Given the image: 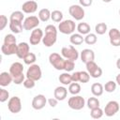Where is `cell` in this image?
Wrapping results in <instances>:
<instances>
[{"label":"cell","instance_id":"cell-1","mask_svg":"<svg viewBox=\"0 0 120 120\" xmlns=\"http://www.w3.org/2000/svg\"><path fill=\"white\" fill-rule=\"evenodd\" d=\"M9 73L13 77V82L15 84H22L26 75L23 74V66L20 62H14L9 67Z\"/></svg>","mask_w":120,"mask_h":120},{"label":"cell","instance_id":"cell-2","mask_svg":"<svg viewBox=\"0 0 120 120\" xmlns=\"http://www.w3.org/2000/svg\"><path fill=\"white\" fill-rule=\"evenodd\" d=\"M57 28L53 24H48L45 27V34L42 38V43L46 47H52L57 40Z\"/></svg>","mask_w":120,"mask_h":120},{"label":"cell","instance_id":"cell-3","mask_svg":"<svg viewBox=\"0 0 120 120\" xmlns=\"http://www.w3.org/2000/svg\"><path fill=\"white\" fill-rule=\"evenodd\" d=\"M77 25L73 20H64L58 24V31L65 35H71L74 33Z\"/></svg>","mask_w":120,"mask_h":120},{"label":"cell","instance_id":"cell-4","mask_svg":"<svg viewBox=\"0 0 120 120\" xmlns=\"http://www.w3.org/2000/svg\"><path fill=\"white\" fill-rule=\"evenodd\" d=\"M49 62L56 70H63L65 67L66 59L59 53L52 52L49 55Z\"/></svg>","mask_w":120,"mask_h":120},{"label":"cell","instance_id":"cell-5","mask_svg":"<svg viewBox=\"0 0 120 120\" xmlns=\"http://www.w3.org/2000/svg\"><path fill=\"white\" fill-rule=\"evenodd\" d=\"M68 105L72 110L80 111V110H82L84 107V105H85V99L82 96L72 95V97L69 98L68 100Z\"/></svg>","mask_w":120,"mask_h":120},{"label":"cell","instance_id":"cell-6","mask_svg":"<svg viewBox=\"0 0 120 120\" xmlns=\"http://www.w3.org/2000/svg\"><path fill=\"white\" fill-rule=\"evenodd\" d=\"M61 54L65 59H68L72 61H76L80 57V52L72 45L68 47H63L61 50Z\"/></svg>","mask_w":120,"mask_h":120},{"label":"cell","instance_id":"cell-7","mask_svg":"<svg viewBox=\"0 0 120 120\" xmlns=\"http://www.w3.org/2000/svg\"><path fill=\"white\" fill-rule=\"evenodd\" d=\"M25 75H26V78H30L37 82L41 79L42 71H41L40 67L38 64H33V65H30V67L28 68Z\"/></svg>","mask_w":120,"mask_h":120},{"label":"cell","instance_id":"cell-8","mask_svg":"<svg viewBox=\"0 0 120 120\" xmlns=\"http://www.w3.org/2000/svg\"><path fill=\"white\" fill-rule=\"evenodd\" d=\"M68 13L76 21L82 20L84 18V15H85L84 9L81 5H71L68 8Z\"/></svg>","mask_w":120,"mask_h":120},{"label":"cell","instance_id":"cell-9","mask_svg":"<svg viewBox=\"0 0 120 120\" xmlns=\"http://www.w3.org/2000/svg\"><path fill=\"white\" fill-rule=\"evenodd\" d=\"M85 66H86V71L89 73L90 77H92L94 79H98V78L101 77L102 69H101V68H99L98 66V64L95 61H90V62L86 63Z\"/></svg>","mask_w":120,"mask_h":120},{"label":"cell","instance_id":"cell-10","mask_svg":"<svg viewBox=\"0 0 120 120\" xmlns=\"http://www.w3.org/2000/svg\"><path fill=\"white\" fill-rule=\"evenodd\" d=\"M8 109L12 113H18L22 111V100L19 97L14 96L9 98L8 101Z\"/></svg>","mask_w":120,"mask_h":120},{"label":"cell","instance_id":"cell-11","mask_svg":"<svg viewBox=\"0 0 120 120\" xmlns=\"http://www.w3.org/2000/svg\"><path fill=\"white\" fill-rule=\"evenodd\" d=\"M120 109V105L117 101L115 100H111L109 101L106 105H105V108H104V114L108 117H112L113 115H115L118 111Z\"/></svg>","mask_w":120,"mask_h":120},{"label":"cell","instance_id":"cell-12","mask_svg":"<svg viewBox=\"0 0 120 120\" xmlns=\"http://www.w3.org/2000/svg\"><path fill=\"white\" fill-rule=\"evenodd\" d=\"M44 33L42 31V29L37 27L35 29L32 30L31 34H30V38H29V42L31 45H38L43 38Z\"/></svg>","mask_w":120,"mask_h":120},{"label":"cell","instance_id":"cell-13","mask_svg":"<svg viewBox=\"0 0 120 120\" xmlns=\"http://www.w3.org/2000/svg\"><path fill=\"white\" fill-rule=\"evenodd\" d=\"M40 20L38 19V17L37 16H29L27 18L24 19L23 21V28L24 30H27V31H30V30H33L35 28H37L38 25H39V22Z\"/></svg>","mask_w":120,"mask_h":120},{"label":"cell","instance_id":"cell-14","mask_svg":"<svg viewBox=\"0 0 120 120\" xmlns=\"http://www.w3.org/2000/svg\"><path fill=\"white\" fill-rule=\"evenodd\" d=\"M47 102H48V99L46 98V97L42 94H38V95L35 96L32 100V108L34 110L39 111L45 107Z\"/></svg>","mask_w":120,"mask_h":120},{"label":"cell","instance_id":"cell-15","mask_svg":"<svg viewBox=\"0 0 120 120\" xmlns=\"http://www.w3.org/2000/svg\"><path fill=\"white\" fill-rule=\"evenodd\" d=\"M38 9V3L34 0H28L22 5V11L26 14H33Z\"/></svg>","mask_w":120,"mask_h":120},{"label":"cell","instance_id":"cell-16","mask_svg":"<svg viewBox=\"0 0 120 120\" xmlns=\"http://www.w3.org/2000/svg\"><path fill=\"white\" fill-rule=\"evenodd\" d=\"M109 38L111 45L114 47L120 46V31L117 28H112L109 30Z\"/></svg>","mask_w":120,"mask_h":120},{"label":"cell","instance_id":"cell-17","mask_svg":"<svg viewBox=\"0 0 120 120\" xmlns=\"http://www.w3.org/2000/svg\"><path fill=\"white\" fill-rule=\"evenodd\" d=\"M30 52V46L27 42H20L17 45V52H16V55L21 58L23 59L24 56Z\"/></svg>","mask_w":120,"mask_h":120},{"label":"cell","instance_id":"cell-18","mask_svg":"<svg viewBox=\"0 0 120 120\" xmlns=\"http://www.w3.org/2000/svg\"><path fill=\"white\" fill-rule=\"evenodd\" d=\"M80 58L82 63L86 64L90 61H94L95 59V52L91 49H83L80 52Z\"/></svg>","mask_w":120,"mask_h":120},{"label":"cell","instance_id":"cell-19","mask_svg":"<svg viewBox=\"0 0 120 120\" xmlns=\"http://www.w3.org/2000/svg\"><path fill=\"white\" fill-rule=\"evenodd\" d=\"M17 43L15 44H8V43H3L1 46V52L4 55H12L16 54L17 52Z\"/></svg>","mask_w":120,"mask_h":120},{"label":"cell","instance_id":"cell-20","mask_svg":"<svg viewBox=\"0 0 120 120\" xmlns=\"http://www.w3.org/2000/svg\"><path fill=\"white\" fill-rule=\"evenodd\" d=\"M11 82H13V77L9 73V71L8 72L4 71L0 73V85L2 87L8 86Z\"/></svg>","mask_w":120,"mask_h":120},{"label":"cell","instance_id":"cell-21","mask_svg":"<svg viewBox=\"0 0 120 120\" xmlns=\"http://www.w3.org/2000/svg\"><path fill=\"white\" fill-rule=\"evenodd\" d=\"M67 96H68V89L65 86H57L53 91V97L59 101L66 99Z\"/></svg>","mask_w":120,"mask_h":120},{"label":"cell","instance_id":"cell-22","mask_svg":"<svg viewBox=\"0 0 120 120\" xmlns=\"http://www.w3.org/2000/svg\"><path fill=\"white\" fill-rule=\"evenodd\" d=\"M9 29L13 34H20L24 30L23 23L22 22L9 21Z\"/></svg>","mask_w":120,"mask_h":120},{"label":"cell","instance_id":"cell-23","mask_svg":"<svg viewBox=\"0 0 120 120\" xmlns=\"http://www.w3.org/2000/svg\"><path fill=\"white\" fill-rule=\"evenodd\" d=\"M83 35L80 34V33H73L70 35L69 38V41L72 45H81L82 44V42H84V38L82 37Z\"/></svg>","mask_w":120,"mask_h":120},{"label":"cell","instance_id":"cell-24","mask_svg":"<svg viewBox=\"0 0 120 120\" xmlns=\"http://www.w3.org/2000/svg\"><path fill=\"white\" fill-rule=\"evenodd\" d=\"M104 92V86L99 82H95L91 85V93L95 97H100Z\"/></svg>","mask_w":120,"mask_h":120},{"label":"cell","instance_id":"cell-25","mask_svg":"<svg viewBox=\"0 0 120 120\" xmlns=\"http://www.w3.org/2000/svg\"><path fill=\"white\" fill-rule=\"evenodd\" d=\"M51 14L52 12L50 11L49 8H42L38 11V19L40 20V22H48L50 19H51Z\"/></svg>","mask_w":120,"mask_h":120},{"label":"cell","instance_id":"cell-26","mask_svg":"<svg viewBox=\"0 0 120 120\" xmlns=\"http://www.w3.org/2000/svg\"><path fill=\"white\" fill-rule=\"evenodd\" d=\"M58 80L59 82L64 84V85H69L71 82H72V79H71V74H69L68 72H64L62 74L59 75L58 77Z\"/></svg>","mask_w":120,"mask_h":120},{"label":"cell","instance_id":"cell-27","mask_svg":"<svg viewBox=\"0 0 120 120\" xmlns=\"http://www.w3.org/2000/svg\"><path fill=\"white\" fill-rule=\"evenodd\" d=\"M76 29H77L78 33H80L82 35H87L88 33H90L91 27H90V25L87 22H80L77 25Z\"/></svg>","mask_w":120,"mask_h":120},{"label":"cell","instance_id":"cell-28","mask_svg":"<svg viewBox=\"0 0 120 120\" xmlns=\"http://www.w3.org/2000/svg\"><path fill=\"white\" fill-rule=\"evenodd\" d=\"M9 21H16V22H22L24 21V15L23 12L21 10L13 11L9 16Z\"/></svg>","mask_w":120,"mask_h":120},{"label":"cell","instance_id":"cell-29","mask_svg":"<svg viewBox=\"0 0 120 120\" xmlns=\"http://www.w3.org/2000/svg\"><path fill=\"white\" fill-rule=\"evenodd\" d=\"M99 104H100V103H99L98 98L97 97H95V96L89 98L87 99V101H86V105H87L88 109H90V110L99 107Z\"/></svg>","mask_w":120,"mask_h":120},{"label":"cell","instance_id":"cell-30","mask_svg":"<svg viewBox=\"0 0 120 120\" xmlns=\"http://www.w3.org/2000/svg\"><path fill=\"white\" fill-rule=\"evenodd\" d=\"M97 41H98L97 34L88 33V34L85 35V37H84V42H85L87 45H94V44L97 43Z\"/></svg>","mask_w":120,"mask_h":120},{"label":"cell","instance_id":"cell-31","mask_svg":"<svg viewBox=\"0 0 120 120\" xmlns=\"http://www.w3.org/2000/svg\"><path fill=\"white\" fill-rule=\"evenodd\" d=\"M108 30V26L105 22H98L95 26V32L98 35H104Z\"/></svg>","mask_w":120,"mask_h":120},{"label":"cell","instance_id":"cell-32","mask_svg":"<svg viewBox=\"0 0 120 120\" xmlns=\"http://www.w3.org/2000/svg\"><path fill=\"white\" fill-rule=\"evenodd\" d=\"M68 92L71 95H78L81 92V85L76 82H72L68 85Z\"/></svg>","mask_w":120,"mask_h":120},{"label":"cell","instance_id":"cell-33","mask_svg":"<svg viewBox=\"0 0 120 120\" xmlns=\"http://www.w3.org/2000/svg\"><path fill=\"white\" fill-rule=\"evenodd\" d=\"M103 114H104V111L100 107L92 109L91 112H90V116L93 119H99V118H101L103 116Z\"/></svg>","mask_w":120,"mask_h":120},{"label":"cell","instance_id":"cell-34","mask_svg":"<svg viewBox=\"0 0 120 120\" xmlns=\"http://www.w3.org/2000/svg\"><path fill=\"white\" fill-rule=\"evenodd\" d=\"M63 16L64 15H63L62 11H60V10H53V11H52L51 19L54 22H60L63 21Z\"/></svg>","mask_w":120,"mask_h":120},{"label":"cell","instance_id":"cell-35","mask_svg":"<svg viewBox=\"0 0 120 120\" xmlns=\"http://www.w3.org/2000/svg\"><path fill=\"white\" fill-rule=\"evenodd\" d=\"M23 60V62H24V64H26V65H33V64H35V62H36V60H37V56H36V54L34 53V52H29V53H27L25 56H24V58L22 59Z\"/></svg>","mask_w":120,"mask_h":120},{"label":"cell","instance_id":"cell-36","mask_svg":"<svg viewBox=\"0 0 120 120\" xmlns=\"http://www.w3.org/2000/svg\"><path fill=\"white\" fill-rule=\"evenodd\" d=\"M116 86H117L116 82H114V81H108V82L104 84V90H105L107 93H112V92L115 91Z\"/></svg>","mask_w":120,"mask_h":120},{"label":"cell","instance_id":"cell-37","mask_svg":"<svg viewBox=\"0 0 120 120\" xmlns=\"http://www.w3.org/2000/svg\"><path fill=\"white\" fill-rule=\"evenodd\" d=\"M90 80V75L87 71H79V82L82 83L88 82Z\"/></svg>","mask_w":120,"mask_h":120},{"label":"cell","instance_id":"cell-38","mask_svg":"<svg viewBox=\"0 0 120 120\" xmlns=\"http://www.w3.org/2000/svg\"><path fill=\"white\" fill-rule=\"evenodd\" d=\"M74 68H75V61L66 59L65 67H64V70L67 71V72H70V71H72V70L74 69Z\"/></svg>","mask_w":120,"mask_h":120},{"label":"cell","instance_id":"cell-39","mask_svg":"<svg viewBox=\"0 0 120 120\" xmlns=\"http://www.w3.org/2000/svg\"><path fill=\"white\" fill-rule=\"evenodd\" d=\"M9 99V93L5 88H0V102H5Z\"/></svg>","mask_w":120,"mask_h":120},{"label":"cell","instance_id":"cell-40","mask_svg":"<svg viewBox=\"0 0 120 120\" xmlns=\"http://www.w3.org/2000/svg\"><path fill=\"white\" fill-rule=\"evenodd\" d=\"M4 43L15 44V43H17V39H16V38H15V36L13 34H8L4 38Z\"/></svg>","mask_w":120,"mask_h":120},{"label":"cell","instance_id":"cell-41","mask_svg":"<svg viewBox=\"0 0 120 120\" xmlns=\"http://www.w3.org/2000/svg\"><path fill=\"white\" fill-rule=\"evenodd\" d=\"M22 84H23V86H24L25 88H27V89H32V88H34L35 85H36V81H34V80H32V79H30V78H25V80H24V82H22Z\"/></svg>","mask_w":120,"mask_h":120},{"label":"cell","instance_id":"cell-42","mask_svg":"<svg viewBox=\"0 0 120 120\" xmlns=\"http://www.w3.org/2000/svg\"><path fill=\"white\" fill-rule=\"evenodd\" d=\"M8 25V18L5 15H1L0 16V30H4L5 27Z\"/></svg>","mask_w":120,"mask_h":120},{"label":"cell","instance_id":"cell-43","mask_svg":"<svg viewBox=\"0 0 120 120\" xmlns=\"http://www.w3.org/2000/svg\"><path fill=\"white\" fill-rule=\"evenodd\" d=\"M79 3L82 7L83 8H87V7H90L93 3V0H79Z\"/></svg>","mask_w":120,"mask_h":120},{"label":"cell","instance_id":"cell-44","mask_svg":"<svg viewBox=\"0 0 120 120\" xmlns=\"http://www.w3.org/2000/svg\"><path fill=\"white\" fill-rule=\"evenodd\" d=\"M58 99H56L54 97L53 98H49L48 99V103H49V105L51 106V107H52V108H54V107H56V105H57V103H58Z\"/></svg>","mask_w":120,"mask_h":120},{"label":"cell","instance_id":"cell-45","mask_svg":"<svg viewBox=\"0 0 120 120\" xmlns=\"http://www.w3.org/2000/svg\"><path fill=\"white\" fill-rule=\"evenodd\" d=\"M71 79H72V82H79V71H75L71 74Z\"/></svg>","mask_w":120,"mask_h":120},{"label":"cell","instance_id":"cell-46","mask_svg":"<svg viewBox=\"0 0 120 120\" xmlns=\"http://www.w3.org/2000/svg\"><path fill=\"white\" fill-rule=\"evenodd\" d=\"M115 82H116L117 85H119V86H120V73L116 75V77H115Z\"/></svg>","mask_w":120,"mask_h":120},{"label":"cell","instance_id":"cell-47","mask_svg":"<svg viewBox=\"0 0 120 120\" xmlns=\"http://www.w3.org/2000/svg\"><path fill=\"white\" fill-rule=\"evenodd\" d=\"M116 68H117L118 69H120V58H118V59L116 60Z\"/></svg>","mask_w":120,"mask_h":120},{"label":"cell","instance_id":"cell-48","mask_svg":"<svg viewBox=\"0 0 120 120\" xmlns=\"http://www.w3.org/2000/svg\"><path fill=\"white\" fill-rule=\"evenodd\" d=\"M102 1H103L104 3H110V2L112 1V0H102Z\"/></svg>","mask_w":120,"mask_h":120},{"label":"cell","instance_id":"cell-49","mask_svg":"<svg viewBox=\"0 0 120 120\" xmlns=\"http://www.w3.org/2000/svg\"><path fill=\"white\" fill-rule=\"evenodd\" d=\"M119 15H120V9H119Z\"/></svg>","mask_w":120,"mask_h":120}]
</instances>
